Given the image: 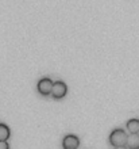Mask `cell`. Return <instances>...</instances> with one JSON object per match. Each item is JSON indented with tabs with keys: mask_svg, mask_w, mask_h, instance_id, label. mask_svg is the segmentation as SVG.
I'll list each match as a JSON object with an SVG mask.
<instances>
[{
	"mask_svg": "<svg viewBox=\"0 0 139 149\" xmlns=\"http://www.w3.org/2000/svg\"><path fill=\"white\" fill-rule=\"evenodd\" d=\"M126 141H127V134L122 129H115L112 130L109 134V144L115 148H123L126 146Z\"/></svg>",
	"mask_w": 139,
	"mask_h": 149,
	"instance_id": "cell-1",
	"label": "cell"
},
{
	"mask_svg": "<svg viewBox=\"0 0 139 149\" xmlns=\"http://www.w3.org/2000/svg\"><path fill=\"white\" fill-rule=\"evenodd\" d=\"M10 137V127L4 123H0V140H8Z\"/></svg>",
	"mask_w": 139,
	"mask_h": 149,
	"instance_id": "cell-7",
	"label": "cell"
},
{
	"mask_svg": "<svg viewBox=\"0 0 139 149\" xmlns=\"http://www.w3.org/2000/svg\"><path fill=\"white\" fill-rule=\"evenodd\" d=\"M126 146H128L130 149H139V133H131L130 136H127Z\"/></svg>",
	"mask_w": 139,
	"mask_h": 149,
	"instance_id": "cell-5",
	"label": "cell"
},
{
	"mask_svg": "<svg viewBox=\"0 0 139 149\" xmlns=\"http://www.w3.org/2000/svg\"><path fill=\"white\" fill-rule=\"evenodd\" d=\"M62 146L64 149H77L80 146V140L74 134H68L62 140Z\"/></svg>",
	"mask_w": 139,
	"mask_h": 149,
	"instance_id": "cell-4",
	"label": "cell"
},
{
	"mask_svg": "<svg viewBox=\"0 0 139 149\" xmlns=\"http://www.w3.org/2000/svg\"><path fill=\"white\" fill-rule=\"evenodd\" d=\"M51 87H53V80L49 79V77H43L38 81L37 88H38V92L41 95H43V96H49L50 92H51Z\"/></svg>",
	"mask_w": 139,
	"mask_h": 149,
	"instance_id": "cell-3",
	"label": "cell"
},
{
	"mask_svg": "<svg viewBox=\"0 0 139 149\" xmlns=\"http://www.w3.org/2000/svg\"><path fill=\"white\" fill-rule=\"evenodd\" d=\"M66 92H68V87H66V84L64 81H53V87H51V92L50 95L53 96L54 99H62L64 96L66 95Z\"/></svg>",
	"mask_w": 139,
	"mask_h": 149,
	"instance_id": "cell-2",
	"label": "cell"
},
{
	"mask_svg": "<svg viewBox=\"0 0 139 149\" xmlns=\"http://www.w3.org/2000/svg\"><path fill=\"white\" fill-rule=\"evenodd\" d=\"M127 130L130 133H139V119H130L127 122Z\"/></svg>",
	"mask_w": 139,
	"mask_h": 149,
	"instance_id": "cell-6",
	"label": "cell"
},
{
	"mask_svg": "<svg viewBox=\"0 0 139 149\" xmlns=\"http://www.w3.org/2000/svg\"><path fill=\"white\" fill-rule=\"evenodd\" d=\"M10 145H8L7 140H0V149H8Z\"/></svg>",
	"mask_w": 139,
	"mask_h": 149,
	"instance_id": "cell-8",
	"label": "cell"
}]
</instances>
